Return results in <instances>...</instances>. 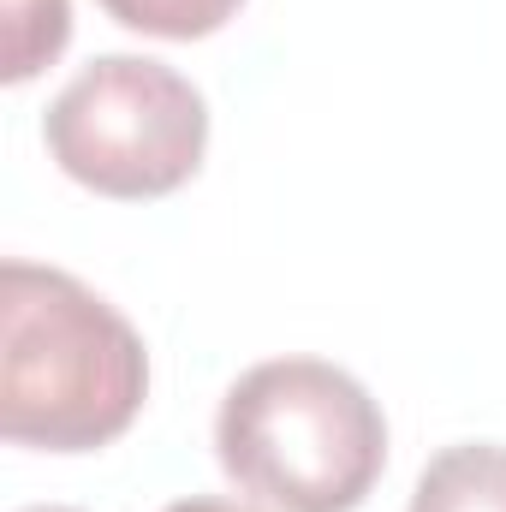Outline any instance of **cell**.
<instances>
[{"instance_id": "6da1fadb", "label": "cell", "mask_w": 506, "mask_h": 512, "mask_svg": "<svg viewBox=\"0 0 506 512\" xmlns=\"http://www.w3.org/2000/svg\"><path fill=\"white\" fill-rule=\"evenodd\" d=\"M149 393V352L126 316L72 280L12 256L0 268V435L42 453L120 441Z\"/></svg>"}, {"instance_id": "7a4b0ae2", "label": "cell", "mask_w": 506, "mask_h": 512, "mask_svg": "<svg viewBox=\"0 0 506 512\" xmlns=\"http://www.w3.org/2000/svg\"><path fill=\"white\" fill-rule=\"evenodd\" d=\"M215 453L268 512H358L387 465V423L340 364L268 358L227 387Z\"/></svg>"}, {"instance_id": "3957f363", "label": "cell", "mask_w": 506, "mask_h": 512, "mask_svg": "<svg viewBox=\"0 0 506 512\" xmlns=\"http://www.w3.org/2000/svg\"><path fill=\"white\" fill-rule=\"evenodd\" d=\"M42 143L54 167L84 191L149 203L203 167L209 108L173 66L143 54H102L48 102Z\"/></svg>"}, {"instance_id": "277c9868", "label": "cell", "mask_w": 506, "mask_h": 512, "mask_svg": "<svg viewBox=\"0 0 506 512\" xmlns=\"http://www.w3.org/2000/svg\"><path fill=\"white\" fill-rule=\"evenodd\" d=\"M411 512H506V447L459 441L435 453L411 489Z\"/></svg>"}, {"instance_id": "5b68a950", "label": "cell", "mask_w": 506, "mask_h": 512, "mask_svg": "<svg viewBox=\"0 0 506 512\" xmlns=\"http://www.w3.org/2000/svg\"><path fill=\"white\" fill-rule=\"evenodd\" d=\"M0 18H6V60H0L6 84H30L42 66L60 60V48L72 36L66 0H0Z\"/></svg>"}, {"instance_id": "8992f818", "label": "cell", "mask_w": 506, "mask_h": 512, "mask_svg": "<svg viewBox=\"0 0 506 512\" xmlns=\"http://www.w3.org/2000/svg\"><path fill=\"white\" fill-rule=\"evenodd\" d=\"M245 0H102V12L126 30L143 36H161V42H197V36H215L221 24L239 18Z\"/></svg>"}, {"instance_id": "52a82bcc", "label": "cell", "mask_w": 506, "mask_h": 512, "mask_svg": "<svg viewBox=\"0 0 506 512\" xmlns=\"http://www.w3.org/2000/svg\"><path fill=\"white\" fill-rule=\"evenodd\" d=\"M167 512H251L239 501H221V495H191V501H173Z\"/></svg>"}, {"instance_id": "ba28073f", "label": "cell", "mask_w": 506, "mask_h": 512, "mask_svg": "<svg viewBox=\"0 0 506 512\" xmlns=\"http://www.w3.org/2000/svg\"><path fill=\"white\" fill-rule=\"evenodd\" d=\"M18 512H78V507H18Z\"/></svg>"}]
</instances>
